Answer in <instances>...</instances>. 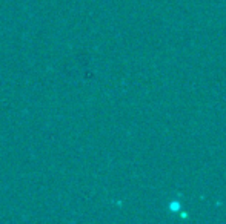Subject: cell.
Returning a JSON list of instances; mask_svg holds the SVG:
<instances>
[{"label":"cell","mask_w":226,"mask_h":224,"mask_svg":"<svg viewBox=\"0 0 226 224\" xmlns=\"http://www.w3.org/2000/svg\"><path fill=\"white\" fill-rule=\"evenodd\" d=\"M169 210L171 212H180V203L179 201H172L169 204Z\"/></svg>","instance_id":"cell-1"}]
</instances>
